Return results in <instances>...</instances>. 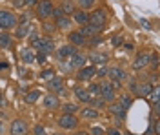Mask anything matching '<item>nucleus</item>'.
Listing matches in <instances>:
<instances>
[{
  "instance_id": "nucleus-1",
  "label": "nucleus",
  "mask_w": 160,
  "mask_h": 135,
  "mask_svg": "<svg viewBox=\"0 0 160 135\" xmlns=\"http://www.w3.org/2000/svg\"><path fill=\"white\" fill-rule=\"evenodd\" d=\"M35 8H37L35 15L38 17L40 20H49L51 17H53V11H55V6H53L51 0H38Z\"/></svg>"
},
{
  "instance_id": "nucleus-2",
  "label": "nucleus",
  "mask_w": 160,
  "mask_h": 135,
  "mask_svg": "<svg viewBox=\"0 0 160 135\" xmlns=\"http://www.w3.org/2000/svg\"><path fill=\"white\" fill-rule=\"evenodd\" d=\"M98 86H100V97L106 102H111L115 99V90H117V86H120V84H115V82H111V80H106V82L102 80Z\"/></svg>"
},
{
  "instance_id": "nucleus-3",
  "label": "nucleus",
  "mask_w": 160,
  "mask_h": 135,
  "mask_svg": "<svg viewBox=\"0 0 160 135\" xmlns=\"http://www.w3.org/2000/svg\"><path fill=\"white\" fill-rule=\"evenodd\" d=\"M106 20H108V17H106V11L104 9H95L93 13L88 15V24L97 26V28H104L106 26Z\"/></svg>"
},
{
  "instance_id": "nucleus-4",
  "label": "nucleus",
  "mask_w": 160,
  "mask_h": 135,
  "mask_svg": "<svg viewBox=\"0 0 160 135\" xmlns=\"http://www.w3.org/2000/svg\"><path fill=\"white\" fill-rule=\"evenodd\" d=\"M57 122H58V126L64 128V130H75L77 124H78V119L73 113H62L58 119H57Z\"/></svg>"
},
{
  "instance_id": "nucleus-5",
  "label": "nucleus",
  "mask_w": 160,
  "mask_h": 135,
  "mask_svg": "<svg viewBox=\"0 0 160 135\" xmlns=\"http://www.w3.org/2000/svg\"><path fill=\"white\" fill-rule=\"evenodd\" d=\"M17 26V17L9 11L0 9V29H11Z\"/></svg>"
},
{
  "instance_id": "nucleus-6",
  "label": "nucleus",
  "mask_w": 160,
  "mask_h": 135,
  "mask_svg": "<svg viewBox=\"0 0 160 135\" xmlns=\"http://www.w3.org/2000/svg\"><path fill=\"white\" fill-rule=\"evenodd\" d=\"M9 133L11 135H28V133H29V126H28L26 121L17 119V121H13V122H11Z\"/></svg>"
},
{
  "instance_id": "nucleus-7",
  "label": "nucleus",
  "mask_w": 160,
  "mask_h": 135,
  "mask_svg": "<svg viewBox=\"0 0 160 135\" xmlns=\"http://www.w3.org/2000/svg\"><path fill=\"white\" fill-rule=\"evenodd\" d=\"M95 73H97V68L93 66V64H84L82 68H78V73H77V79L78 80H84V82H89L91 79L95 77Z\"/></svg>"
},
{
  "instance_id": "nucleus-8",
  "label": "nucleus",
  "mask_w": 160,
  "mask_h": 135,
  "mask_svg": "<svg viewBox=\"0 0 160 135\" xmlns=\"http://www.w3.org/2000/svg\"><path fill=\"white\" fill-rule=\"evenodd\" d=\"M151 64V55L148 51H142L137 55V59L133 60V70L135 71H140V70H144V68H148Z\"/></svg>"
},
{
  "instance_id": "nucleus-9",
  "label": "nucleus",
  "mask_w": 160,
  "mask_h": 135,
  "mask_svg": "<svg viewBox=\"0 0 160 135\" xmlns=\"http://www.w3.org/2000/svg\"><path fill=\"white\" fill-rule=\"evenodd\" d=\"M35 49H38L40 53H46V55H49L53 49H55V46H53V40L51 39H38V40H35L31 44Z\"/></svg>"
},
{
  "instance_id": "nucleus-10",
  "label": "nucleus",
  "mask_w": 160,
  "mask_h": 135,
  "mask_svg": "<svg viewBox=\"0 0 160 135\" xmlns=\"http://www.w3.org/2000/svg\"><path fill=\"white\" fill-rule=\"evenodd\" d=\"M75 53H77V46H71V44L62 46L58 51H57V60L58 62H66V60H69V57H73Z\"/></svg>"
},
{
  "instance_id": "nucleus-11",
  "label": "nucleus",
  "mask_w": 160,
  "mask_h": 135,
  "mask_svg": "<svg viewBox=\"0 0 160 135\" xmlns=\"http://www.w3.org/2000/svg\"><path fill=\"white\" fill-rule=\"evenodd\" d=\"M48 90H49V93H62L64 91V79L62 77H53V79H49L48 80Z\"/></svg>"
},
{
  "instance_id": "nucleus-12",
  "label": "nucleus",
  "mask_w": 160,
  "mask_h": 135,
  "mask_svg": "<svg viewBox=\"0 0 160 135\" xmlns=\"http://www.w3.org/2000/svg\"><path fill=\"white\" fill-rule=\"evenodd\" d=\"M108 77H109L111 82L115 84H120L128 75H126V71L122 70V68H108Z\"/></svg>"
},
{
  "instance_id": "nucleus-13",
  "label": "nucleus",
  "mask_w": 160,
  "mask_h": 135,
  "mask_svg": "<svg viewBox=\"0 0 160 135\" xmlns=\"http://www.w3.org/2000/svg\"><path fill=\"white\" fill-rule=\"evenodd\" d=\"M102 29H104V28H97V26H91V24H84L82 29H80V33H82L86 39H93V37H100Z\"/></svg>"
},
{
  "instance_id": "nucleus-14",
  "label": "nucleus",
  "mask_w": 160,
  "mask_h": 135,
  "mask_svg": "<svg viewBox=\"0 0 160 135\" xmlns=\"http://www.w3.org/2000/svg\"><path fill=\"white\" fill-rule=\"evenodd\" d=\"M31 31H33V26H31L29 20L17 22V39H24V37H28Z\"/></svg>"
},
{
  "instance_id": "nucleus-15",
  "label": "nucleus",
  "mask_w": 160,
  "mask_h": 135,
  "mask_svg": "<svg viewBox=\"0 0 160 135\" xmlns=\"http://www.w3.org/2000/svg\"><path fill=\"white\" fill-rule=\"evenodd\" d=\"M68 39H69L71 46H88V39H86L80 31H71L69 35H68Z\"/></svg>"
},
{
  "instance_id": "nucleus-16",
  "label": "nucleus",
  "mask_w": 160,
  "mask_h": 135,
  "mask_svg": "<svg viewBox=\"0 0 160 135\" xmlns=\"http://www.w3.org/2000/svg\"><path fill=\"white\" fill-rule=\"evenodd\" d=\"M42 104H44V108H48V110H57V108L60 106V99L55 93H49V95L44 97Z\"/></svg>"
},
{
  "instance_id": "nucleus-17",
  "label": "nucleus",
  "mask_w": 160,
  "mask_h": 135,
  "mask_svg": "<svg viewBox=\"0 0 160 135\" xmlns=\"http://www.w3.org/2000/svg\"><path fill=\"white\" fill-rule=\"evenodd\" d=\"M109 112L115 115V117H118L120 121H124V119H126V113H128V110H126L120 102H111L109 104Z\"/></svg>"
},
{
  "instance_id": "nucleus-18",
  "label": "nucleus",
  "mask_w": 160,
  "mask_h": 135,
  "mask_svg": "<svg viewBox=\"0 0 160 135\" xmlns=\"http://www.w3.org/2000/svg\"><path fill=\"white\" fill-rule=\"evenodd\" d=\"M151 90H153V84L151 82H137V93L135 95L148 99V95L151 93Z\"/></svg>"
},
{
  "instance_id": "nucleus-19",
  "label": "nucleus",
  "mask_w": 160,
  "mask_h": 135,
  "mask_svg": "<svg viewBox=\"0 0 160 135\" xmlns=\"http://www.w3.org/2000/svg\"><path fill=\"white\" fill-rule=\"evenodd\" d=\"M84 64H86V57H84L82 53L77 51L73 57H69V68H73V70H75V68L78 70V68H82Z\"/></svg>"
},
{
  "instance_id": "nucleus-20",
  "label": "nucleus",
  "mask_w": 160,
  "mask_h": 135,
  "mask_svg": "<svg viewBox=\"0 0 160 135\" xmlns=\"http://www.w3.org/2000/svg\"><path fill=\"white\" fill-rule=\"evenodd\" d=\"M35 57H37V55H35V51H33L31 48H24V49L20 51V59H22V62L28 64V66L35 62Z\"/></svg>"
},
{
  "instance_id": "nucleus-21",
  "label": "nucleus",
  "mask_w": 160,
  "mask_h": 135,
  "mask_svg": "<svg viewBox=\"0 0 160 135\" xmlns=\"http://www.w3.org/2000/svg\"><path fill=\"white\" fill-rule=\"evenodd\" d=\"M75 95H77V99H78L80 102H88V104H89V101L93 99V95H91L86 88H75Z\"/></svg>"
},
{
  "instance_id": "nucleus-22",
  "label": "nucleus",
  "mask_w": 160,
  "mask_h": 135,
  "mask_svg": "<svg viewBox=\"0 0 160 135\" xmlns=\"http://www.w3.org/2000/svg\"><path fill=\"white\" fill-rule=\"evenodd\" d=\"M73 20L77 22V24H80V26H84V24H88V11H84V9H75L73 11Z\"/></svg>"
},
{
  "instance_id": "nucleus-23",
  "label": "nucleus",
  "mask_w": 160,
  "mask_h": 135,
  "mask_svg": "<svg viewBox=\"0 0 160 135\" xmlns=\"http://www.w3.org/2000/svg\"><path fill=\"white\" fill-rule=\"evenodd\" d=\"M60 11H62L64 15H73V11H75V4H73V0H64L62 6H60Z\"/></svg>"
},
{
  "instance_id": "nucleus-24",
  "label": "nucleus",
  "mask_w": 160,
  "mask_h": 135,
  "mask_svg": "<svg viewBox=\"0 0 160 135\" xmlns=\"http://www.w3.org/2000/svg\"><path fill=\"white\" fill-rule=\"evenodd\" d=\"M80 115H82V117H84V119H97V117H98V110H95V108H84V110H82V112H80Z\"/></svg>"
},
{
  "instance_id": "nucleus-25",
  "label": "nucleus",
  "mask_w": 160,
  "mask_h": 135,
  "mask_svg": "<svg viewBox=\"0 0 160 135\" xmlns=\"http://www.w3.org/2000/svg\"><path fill=\"white\" fill-rule=\"evenodd\" d=\"M38 99H40V91L38 90H33V91H29V93L26 95V102L28 104H35Z\"/></svg>"
},
{
  "instance_id": "nucleus-26",
  "label": "nucleus",
  "mask_w": 160,
  "mask_h": 135,
  "mask_svg": "<svg viewBox=\"0 0 160 135\" xmlns=\"http://www.w3.org/2000/svg\"><path fill=\"white\" fill-rule=\"evenodd\" d=\"M148 99H151V104L153 106H158V86H153V90L148 95Z\"/></svg>"
},
{
  "instance_id": "nucleus-27",
  "label": "nucleus",
  "mask_w": 160,
  "mask_h": 135,
  "mask_svg": "<svg viewBox=\"0 0 160 135\" xmlns=\"http://www.w3.org/2000/svg\"><path fill=\"white\" fill-rule=\"evenodd\" d=\"M11 46V37L6 31L0 33V48H9Z\"/></svg>"
},
{
  "instance_id": "nucleus-28",
  "label": "nucleus",
  "mask_w": 160,
  "mask_h": 135,
  "mask_svg": "<svg viewBox=\"0 0 160 135\" xmlns=\"http://www.w3.org/2000/svg\"><path fill=\"white\" fill-rule=\"evenodd\" d=\"M89 59H91V62H98V64H104L108 60V57H106L104 53H93Z\"/></svg>"
},
{
  "instance_id": "nucleus-29",
  "label": "nucleus",
  "mask_w": 160,
  "mask_h": 135,
  "mask_svg": "<svg viewBox=\"0 0 160 135\" xmlns=\"http://www.w3.org/2000/svg\"><path fill=\"white\" fill-rule=\"evenodd\" d=\"M55 77V71L51 70V68H48V70H42L40 71V79L42 80H49V79H53Z\"/></svg>"
},
{
  "instance_id": "nucleus-30",
  "label": "nucleus",
  "mask_w": 160,
  "mask_h": 135,
  "mask_svg": "<svg viewBox=\"0 0 160 135\" xmlns=\"http://www.w3.org/2000/svg\"><path fill=\"white\" fill-rule=\"evenodd\" d=\"M77 112H78V104L75 102H71V104H64V113H77Z\"/></svg>"
},
{
  "instance_id": "nucleus-31",
  "label": "nucleus",
  "mask_w": 160,
  "mask_h": 135,
  "mask_svg": "<svg viewBox=\"0 0 160 135\" xmlns=\"http://www.w3.org/2000/svg\"><path fill=\"white\" fill-rule=\"evenodd\" d=\"M95 2H97V0H78V6H80V9L88 11L89 8L95 6Z\"/></svg>"
},
{
  "instance_id": "nucleus-32",
  "label": "nucleus",
  "mask_w": 160,
  "mask_h": 135,
  "mask_svg": "<svg viewBox=\"0 0 160 135\" xmlns=\"http://www.w3.org/2000/svg\"><path fill=\"white\" fill-rule=\"evenodd\" d=\"M89 106L91 108H95V110H97V108H104V106H106V101H104L102 97H100V99H91Z\"/></svg>"
},
{
  "instance_id": "nucleus-33",
  "label": "nucleus",
  "mask_w": 160,
  "mask_h": 135,
  "mask_svg": "<svg viewBox=\"0 0 160 135\" xmlns=\"http://www.w3.org/2000/svg\"><path fill=\"white\" fill-rule=\"evenodd\" d=\"M118 102L122 104V106H124L126 110H128V108L131 106V102H133V101H131V97H129V95H122V97L118 99Z\"/></svg>"
},
{
  "instance_id": "nucleus-34",
  "label": "nucleus",
  "mask_w": 160,
  "mask_h": 135,
  "mask_svg": "<svg viewBox=\"0 0 160 135\" xmlns=\"http://www.w3.org/2000/svg\"><path fill=\"white\" fill-rule=\"evenodd\" d=\"M42 29H44L46 33H55L57 26H55V24H49V22H46V20H44V24H42Z\"/></svg>"
},
{
  "instance_id": "nucleus-35",
  "label": "nucleus",
  "mask_w": 160,
  "mask_h": 135,
  "mask_svg": "<svg viewBox=\"0 0 160 135\" xmlns=\"http://www.w3.org/2000/svg\"><path fill=\"white\" fill-rule=\"evenodd\" d=\"M88 91H89L91 95H100V86L95 82H91L89 86H88Z\"/></svg>"
},
{
  "instance_id": "nucleus-36",
  "label": "nucleus",
  "mask_w": 160,
  "mask_h": 135,
  "mask_svg": "<svg viewBox=\"0 0 160 135\" xmlns=\"http://www.w3.org/2000/svg\"><path fill=\"white\" fill-rule=\"evenodd\" d=\"M35 60H37V62H40V64H46V60H48V55H46V53H40V51H38V55L35 57Z\"/></svg>"
},
{
  "instance_id": "nucleus-37",
  "label": "nucleus",
  "mask_w": 160,
  "mask_h": 135,
  "mask_svg": "<svg viewBox=\"0 0 160 135\" xmlns=\"http://www.w3.org/2000/svg\"><path fill=\"white\" fill-rule=\"evenodd\" d=\"M89 135H104V128L95 126V128H91V130H89Z\"/></svg>"
},
{
  "instance_id": "nucleus-38",
  "label": "nucleus",
  "mask_w": 160,
  "mask_h": 135,
  "mask_svg": "<svg viewBox=\"0 0 160 135\" xmlns=\"http://www.w3.org/2000/svg\"><path fill=\"white\" fill-rule=\"evenodd\" d=\"M35 135H46V128L42 124H37L35 126Z\"/></svg>"
},
{
  "instance_id": "nucleus-39",
  "label": "nucleus",
  "mask_w": 160,
  "mask_h": 135,
  "mask_svg": "<svg viewBox=\"0 0 160 135\" xmlns=\"http://www.w3.org/2000/svg\"><path fill=\"white\" fill-rule=\"evenodd\" d=\"M108 75V68L106 66H102L100 70H97V73H95V77H106Z\"/></svg>"
},
{
  "instance_id": "nucleus-40",
  "label": "nucleus",
  "mask_w": 160,
  "mask_h": 135,
  "mask_svg": "<svg viewBox=\"0 0 160 135\" xmlns=\"http://www.w3.org/2000/svg\"><path fill=\"white\" fill-rule=\"evenodd\" d=\"M28 39H29V42H31V44H33V42H35V40H38L40 37H38V35H37V33H35V31H31L29 35H28Z\"/></svg>"
},
{
  "instance_id": "nucleus-41",
  "label": "nucleus",
  "mask_w": 160,
  "mask_h": 135,
  "mask_svg": "<svg viewBox=\"0 0 160 135\" xmlns=\"http://www.w3.org/2000/svg\"><path fill=\"white\" fill-rule=\"evenodd\" d=\"M13 8H24V0H11Z\"/></svg>"
},
{
  "instance_id": "nucleus-42",
  "label": "nucleus",
  "mask_w": 160,
  "mask_h": 135,
  "mask_svg": "<svg viewBox=\"0 0 160 135\" xmlns=\"http://www.w3.org/2000/svg\"><path fill=\"white\" fill-rule=\"evenodd\" d=\"M129 91L131 93H137V80H131L129 82Z\"/></svg>"
},
{
  "instance_id": "nucleus-43",
  "label": "nucleus",
  "mask_w": 160,
  "mask_h": 135,
  "mask_svg": "<svg viewBox=\"0 0 160 135\" xmlns=\"http://www.w3.org/2000/svg\"><path fill=\"white\" fill-rule=\"evenodd\" d=\"M38 0H24V6H37Z\"/></svg>"
},
{
  "instance_id": "nucleus-44",
  "label": "nucleus",
  "mask_w": 160,
  "mask_h": 135,
  "mask_svg": "<svg viewBox=\"0 0 160 135\" xmlns=\"http://www.w3.org/2000/svg\"><path fill=\"white\" fill-rule=\"evenodd\" d=\"M140 24H142L144 28H148V29H149V22H146V20H140Z\"/></svg>"
},
{
  "instance_id": "nucleus-45",
  "label": "nucleus",
  "mask_w": 160,
  "mask_h": 135,
  "mask_svg": "<svg viewBox=\"0 0 160 135\" xmlns=\"http://www.w3.org/2000/svg\"><path fill=\"white\" fill-rule=\"evenodd\" d=\"M8 66H9V64H8V62H0V70H6Z\"/></svg>"
},
{
  "instance_id": "nucleus-46",
  "label": "nucleus",
  "mask_w": 160,
  "mask_h": 135,
  "mask_svg": "<svg viewBox=\"0 0 160 135\" xmlns=\"http://www.w3.org/2000/svg\"><path fill=\"white\" fill-rule=\"evenodd\" d=\"M4 133V122H2V119H0V135Z\"/></svg>"
},
{
  "instance_id": "nucleus-47",
  "label": "nucleus",
  "mask_w": 160,
  "mask_h": 135,
  "mask_svg": "<svg viewBox=\"0 0 160 135\" xmlns=\"http://www.w3.org/2000/svg\"><path fill=\"white\" fill-rule=\"evenodd\" d=\"M0 106H6V101H4V97L0 95Z\"/></svg>"
},
{
  "instance_id": "nucleus-48",
  "label": "nucleus",
  "mask_w": 160,
  "mask_h": 135,
  "mask_svg": "<svg viewBox=\"0 0 160 135\" xmlns=\"http://www.w3.org/2000/svg\"><path fill=\"white\" fill-rule=\"evenodd\" d=\"M109 135H120V133L117 132V130H111V132H109Z\"/></svg>"
},
{
  "instance_id": "nucleus-49",
  "label": "nucleus",
  "mask_w": 160,
  "mask_h": 135,
  "mask_svg": "<svg viewBox=\"0 0 160 135\" xmlns=\"http://www.w3.org/2000/svg\"><path fill=\"white\" fill-rule=\"evenodd\" d=\"M53 135H64V133H60V132H57V133H53Z\"/></svg>"
}]
</instances>
